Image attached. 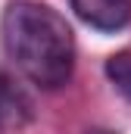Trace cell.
<instances>
[{
  "label": "cell",
  "instance_id": "3957f363",
  "mask_svg": "<svg viewBox=\"0 0 131 134\" xmlns=\"http://www.w3.org/2000/svg\"><path fill=\"white\" fill-rule=\"evenodd\" d=\"M31 119H34L31 97L9 75H0V131L25 128V125H31Z\"/></svg>",
  "mask_w": 131,
  "mask_h": 134
},
{
  "label": "cell",
  "instance_id": "277c9868",
  "mask_svg": "<svg viewBox=\"0 0 131 134\" xmlns=\"http://www.w3.org/2000/svg\"><path fill=\"white\" fill-rule=\"evenodd\" d=\"M106 78L112 81V87L131 103V50L112 53L106 59Z\"/></svg>",
  "mask_w": 131,
  "mask_h": 134
},
{
  "label": "cell",
  "instance_id": "6da1fadb",
  "mask_svg": "<svg viewBox=\"0 0 131 134\" xmlns=\"http://www.w3.org/2000/svg\"><path fill=\"white\" fill-rule=\"evenodd\" d=\"M0 37L6 56L41 91L69 84L75 72V34L53 6L37 0H13L3 9Z\"/></svg>",
  "mask_w": 131,
  "mask_h": 134
},
{
  "label": "cell",
  "instance_id": "7a4b0ae2",
  "mask_svg": "<svg viewBox=\"0 0 131 134\" xmlns=\"http://www.w3.org/2000/svg\"><path fill=\"white\" fill-rule=\"evenodd\" d=\"M75 16L97 28V31H119L131 22V0H69Z\"/></svg>",
  "mask_w": 131,
  "mask_h": 134
}]
</instances>
